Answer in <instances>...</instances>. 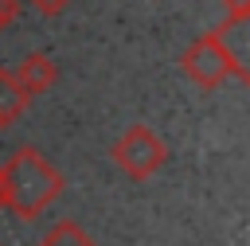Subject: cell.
<instances>
[{
	"instance_id": "obj_6",
	"label": "cell",
	"mask_w": 250,
	"mask_h": 246,
	"mask_svg": "<svg viewBox=\"0 0 250 246\" xmlns=\"http://www.w3.org/2000/svg\"><path fill=\"white\" fill-rule=\"evenodd\" d=\"M39 246H94V238L86 234L82 223H74V219H59V223H51V230L39 238Z\"/></svg>"
},
{
	"instance_id": "obj_1",
	"label": "cell",
	"mask_w": 250,
	"mask_h": 246,
	"mask_svg": "<svg viewBox=\"0 0 250 246\" xmlns=\"http://www.w3.org/2000/svg\"><path fill=\"white\" fill-rule=\"evenodd\" d=\"M62 187H66L62 172L31 144L16 148L0 164V211H12L16 219H27V223L39 219L62 195Z\"/></svg>"
},
{
	"instance_id": "obj_9",
	"label": "cell",
	"mask_w": 250,
	"mask_h": 246,
	"mask_svg": "<svg viewBox=\"0 0 250 246\" xmlns=\"http://www.w3.org/2000/svg\"><path fill=\"white\" fill-rule=\"evenodd\" d=\"M27 4H31L35 12H43V16H59V12H62V8H70L74 0H27Z\"/></svg>"
},
{
	"instance_id": "obj_4",
	"label": "cell",
	"mask_w": 250,
	"mask_h": 246,
	"mask_svg": "<svg viewBox=\"0 0 250 246\" xmlns=\"http://www.w3.org/2000/svg\"><path fill=\"white\" fill-rule=\"evenodd\" d=\"M12 78H16V86H20L27 98H35V94H47V90L55 86L59 66H55V59H51L47 51H27V55L12 66Z\"/></svg>"
},
{
	"instance_id": "obj_8",
	"label": "cell",
	"mask_w": 250,
	"mask_h": 246,
	"mask_svg": "<svg viewBox=\"0 0 250 246\" xmlns=\"http://www.w3.org/2000/svg\"><path fill=\"white\" fill-rule=\"evenodd\" d=\"M20 4H23V0H0V31L16 23V16H20Z\"/></svg>"
},
{
	"instance_id": "obj_2",
	"label": "cell",
	"mask_w": 250,
	"mask_h": 246,
	"mask_svg": "<svg viewBox=\"0 0 250 246\" xmlns=\"http://www.w3.org/2000/svg\"><path fill=\"white\" fill-rule=\"evenodd\" d=\"M242 31V27H230V23H219L203 35H195L188 43V51L180 55V70L184 78H191L199 90H219L227 78L250 86V66L242 62V55L230 47V35Z\"/></svg>"
},
{
	"instance_id": "obj_7",
	"label": "cell",
	"mask_w": 250,
	"mask_h": 246,
	"mask_svg": "<svg viewBox=\"0 0 250 246\" xmlns=\"http://www.w3.org/2000/svg\"><path fill=\"white\" fill-rule=\"evenodd\" d=\"M227 8V23L230 27H246L250 23V0H223Z\"/></svg>"
},
{
	"instance_id": "obj_5",
	"label": "cell",
	"mask_w": 250,
	"mask_h": 246,
	"mask_svg": "<svg viewBox=\"0 0 250 246\" xmlns=\"http://www.w3.org/2000/svg\"><path fill=\"white\" fill-rule=\"evenodd\" d=\"M31 98L16 86V78H12V70L8 66H0V129H8L20 113H23V105H27Z\"/></svg>"
},
{
	"instance_id": "obj_3",
	"label": "cell",
	"mask_w": 250,
	"mask_h": 246,
	"mask_svg": "<svg viewBox=\"0 0 250 246\" xmlns=\"http://www.w3.org/2000/svg\"><path fill=\"white\" fill-rule=\"evenodd\" d=\"M109 156H113V164H117L129 180H152V176L164 168V160H168V144H164L148 125H129V129L113 141Z\"/></svg>"
}]
</instances>
